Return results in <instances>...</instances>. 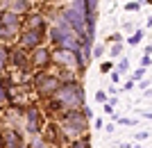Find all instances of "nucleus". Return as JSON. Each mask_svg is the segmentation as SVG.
<instances>
[{"label": "nucleus", "instance_id": "nucleus-1", "mask_svg": "<svg viewBox=\"0 0 152 148\" xmlns=\"http://www.w3.org/2000/svg\"><path fill=\"white\" fill-rule=\"evenodd\" d=\"M55 96L59 100V107H68V112L77 110V107H84V87L77 84L75 80L61 84Z\"/></svg>", "mask_w": 152, "mask_h": 148}, {"label": "nucleus", "instance_id": "nucleus-2", "mask_svg": "<svg viewBox=\"0 0 152 148\" xmlns=\"http://www.w3.org/2000/svg\"><path fill=\"white\" fill-rule=\"evenodd\" d=\"M59 125H61V135L70 137L73 141H77V139H82V137L86 135V116L80 110L66 112L64 119L59 121Z\"/></svg>", "mask_w": 152, "mask_h": 148}, {"label": "nucleus", "instance_id": "nucleus-3", "mask_svg": "<svg viewBox=\"0 0 152 148\" xmlns=\"http://www.w3.org/2000/svg\"><path fill=\"white\" fill-rule=\"evenodd\" d=\"M52 59H55L57 64H61V66H68V68H82V66H80V57H77V52L61 50V48H59V50L52 55Z\"/></svg>", "mask_w": 152, "mask_h": 148}, {"label": "nucleus", "instance_id": "nucleus-4", "mask_svg": "<svg viewBox=\"0 0 152 148\" xmlns=\"http://www.w3.org/2000/svg\"><path fill=\"white\" fill-rule=\"evenodd\" d=\"M41 37H43V27H27V32L23 34V41H20V43L25 46V48H39Z\"/></svg>", "mask_w": 152, "mask_h": 148}, {"label": "nucleus", "instance_id": "nucleus-5", "mask_svg": "<svg viewBox=\"0 0 152 148\" xmlns=\"http://www.w3.org/2000/svg\"><path fill=\"white\" fill-rule=\"evenodd\" d=\"M59 87H61V82H59L57 77L48 75L45 80H43V77H39V91L45 94V96H55V94L59 91Z\"/></svg>", "mask_w": 152, "mask_h": 148}, {"label": "nucleus", "instance_id": "nucleus-6", "mask_svg": "<svg viewBox=\"0 0 152 148\" xmlns=\"http://www.w3.org/2000/svg\"><path fill=\"white\" fill-rule=\"evenodd\" d=\"M27 132L30 135H39V112L34 110V107H30L27 110Z\"/></svg>", "mask_w": 152, "mask_h": 148}, {"label": "nucleus", "instance_id": "nucleus-7", "mask_svg": "<svg viewBox=\"0 0 152 148\" xmlns=\"http://www.w3.org/2000/svg\"><path fill=\"white\" fill-rule=\"evenodd\" d=\"M0 25L9 27V30H16V27H18V16H16V12H5L0 16Z\"/></svg>", "mask_w": 152, "mask_h": 148}, {"label": "nucleus", "instance_id": "nucleus-8", "mask_svg": "<svg viewBox=\"0 0 152 148\" xmlns=\"http://www.w3.org/2000/svg\"><path fill=\"white\" fill-rule=\"evenodd\" d=\"M5 144L9 148H23V141H20V137L16 130H7L5 132Z\"/></svg>", "mask_w": 152, "mask_h": 148}, {"label": "nucleus", "instance_id": "nucleus-9", "mask_svg": "<svg viewBox=\"0 0 152 148\" xmlns=\"http://www.w3.org/2000/svg\"><path fill=\"white\" fill-rule=\"evenodd\" d=\"M50 62V52L45 50V48H39L37 52H34V59H32V64L34 66H45Z\"/></svg>", "mask_w": 152, "mask_h": 148}, {"label": "nucleus", "instance_id": "nucleus-10", "mask_svg": "<svg viewBox=\"0 0 152 148\" xmlns=\"http://www.w3.org/2000/svg\"><path fill=\"white\" fill-rule=\"evenodd\" d=\"M143 37H145V30H134V32L127 37V43L129 46H139L141 41H143Z\"/></svg>", "mask_w": 152, "mask_h": 148}, {"label": "nucleus", "instance_id": "nucleus-11", "mask_svg": "<svg viewBox=\"0 0 152 148\" xmlns=\"http://www.w3.org/2000/svg\"><path fill=\"white\" fill-rule=\"evenodd\" d=\"M111 119H114L116 123H118V125H127V128H132V125H136V121H134V119H127V116H111Z\"/></svg>", "mask_w": 152, "mask_h": 148}, {"label": "nucleus", "instance_id": "nucleus-12", "mask_svg": "<svg viewBox=\"0 0 152 148\" xmlns=\"http://www.w3.org/2000/svg\"><path fill=\"white\" fill-rule=\"evenodd\" d=\"M70 148H91V139H89V135H84L82 139L73 141V146H70Z\"/></svg>", "mask_w": 152, "mask_h": 148}, {"label": "nucleus", "instance_id": "nucleus-13", "mask_svg": "<svg viewBox=\"0 0 152 148\" xmlns=\"http://www.w3.org/2000/svg\"><path fill=\"white\" fill-rule=\"evenodd\" d=\"M95 103H98V105H107L109 103V94H107V91H100V89H98V91H95Z\"/></svg>", "mask_w": 152, "mask_h": 148}, {"label": "nucleus", "instance_id": "nucleus-14", "mask_svg": "<svg viewBox=\"0 0 152 148\" xmlns=\"http://www.w3.org/2000/svg\"><path fill=\"white\" fill-rule=\"evenodd\" d=\"M116 71L121 73V75H123V73H127V71H129V59L121 57V62H118V66H116Z\"/></svg>", "mask_w": 152, "mask_h": 148}, {"label": "nucleus", "instance_id": "nucleus-15", "mask_svg": "<svg viewBox=\"0 0 152 148\" xmlns=\"http://www.w3.org/2000/svg\"><path fill=\"white\" fill-rule=\"evenodd\" d=\"M104 50H107V48H104L102 43H98V46H93V50H91V55H93L95 59H100L102 55H104Z\"/></svg>", "mask_w": 152, "mask_h": 148}, {"label": "nucleus", "instance_id": "nucleus-16", "mask_svg": "<svg viewBox=\"0 0 152 148\" xmlns=\"http://www.w3.org/2000/svg\"><path fill=\"white\" fill-rule=\"evenodd\" d=\"M143 75H145V68H143V66H139V68L134 71V75H132V82H141V80H143Z\"/></svg>", "mask_w": 152, "mask_h": 148}, {"label": "nucleus", "instance_id": "nucleus-17", "mask_svg": "<svg viewBox=\"0 0 152 148\" xmlns=\"http://www.w3.org/2000/svg\"><path fill=\"white\" fill-rule=\"evenodd\" d=\"M121 52H123V43H111V50H109L111 57H121Z\"/></svg>", "mask_w": 152, "mask_h": 148}, {"label": "nucleus", "instance_id": "nucleus-18", "mask_svg": "<svg viewBox=\"0 0 152 148\" xmlns=\"http://www.w3.org/2000/svg\"><path fill=\"white\" fill-rule=\"evenodd\" d=\"M5 64H7V50L2 48V46H0V71L5 68Z\"/></svg>", "mask_w": 152, "mask_h": 148}, {"label": "nucleus", "instance_id": "nucleus-19", "mask_svg": "<svg viewBox=\"0 0 152 148\" xmlns=\"http://www.w3.org/2000/svg\"><path fill=\"white\" fill-rule=\"evenodd\" d=\"M134 137H136V141H145L148 137H150V132H148V130H141V132H136Z\"/></svg>", "mask_w": 152, "mask_h": 148}, {"label": "nucleus", "instance_id": "nucleus-20", "mask_svg": "<svg viewBox=\"0 0 152 148\" xmlns=\"http://www.w3.org/2000/svg\"><path fill=\"white\" fill-rule=\"evenodd\" d=\"M150 64H152V55H143V57H141V66H143V68H148Z\"/></svg>", "mask_w": 152, "mask_h": 148}, {"label": "nucleus", "instance_id": "nucleus-21", "mask_svg": "<svg viewBox=\"0 0 152 148\" xmlns=\"http://www.w3.org/2000/svg\"><path fill=\"white\" fill-rule=\"evenodd\" d=\"M139 7H141V2L136 0V2H127V5H125V9H127V12H134V9H139Z\"/></svg>", "mask_w": 152, "mask_h": 148}, {"label": "nucleus", "instance_id": "nucleus-22", "mask_svg": "<svg viewBox=\"0 0 152 148\" xmlns=\"http://www.w3.org/2000/svg\"><path fill=\"white\" fill-rule=\"evenodd\" d=\"M111 82H114V84H118V82H121V73H118V71H114V73H111Z\"/></svg>", "mask_w": 152, "mask_h": 148}, {"label": "nucleus", "instance_id": "nucleus-23", "mask_svg": "<svg viewBox=\"0 0 152 148\" xmlns=\"http://www.w3.org/2000/svg\"><path fill=\"white\" fill-rule=\"evenodd\" d=\"M82 114L86 116V119H91V116H93V112H91V107H86V105H84V107H82Z\"/></svg>", "mask_w": 152, "mask_h": 148}, {"label": "nucleus", "instance_id": "nucleus-24", "mask_svg": "<svg viewBox=\"0 0 152 148\" xmlns=\"http://www.w3.org/2000/svg\"><path fill=\"white\" fill-rule=\"evenodd\" d=\"M107 94H111V96H118V87H116V84H111V87L107 89Z\"/></svg>", "mask_w": 152, "mask_h": 148}, {"label": "nucleus", "instance_id": "nucleus-25", "mask_svg": "<svg viewBox=\"0 0 152 148\" xmlns=\"http://www.w3.org/2000/svg\"><path fill=\"white\" fill-rule=\"evenodd\" d=\"M95 128H98V130H104V121H102V119H95Z\"/></svg>", "mask_w": 152, "mask_h": 148}, {"label": "nucleus", "instance_id": "nucleus-26", "mask_svg": "<svg viewBox=\"0 0 152 148\" xmlns=\"http://www.w3.org/2000/svg\"><path fill=\"white\" fill-rule=\"evenodd\" d=\"M100 68H102V73H107V71H111V64H109V62H104Z\"/></svg>", "mask_w": 152, "mask_h": 148}, {"label": "nucleus", "instance_id": "nucleus-27", "mask_svg": "<svg viewBox=\"0 0 152 148\" xmlns=\"http://www.w3.org/2000/svg\"><path fill=\"white\" fill-rule=\"evenodd\" d=\"M114 130H116V125H114V123H109V125H104V132H114Z\"/></svg>", "mask_w": 152, "mask_h": 148}, {"label": "nucleus", "instance_id": "nucleus-28", "mask_svg": "<svg viewBox=\"0 0 152 148\" xmlns=\"http://www.w3.org/2000/svg\"><path fill=\"white\" fill-rule=\"evenodd\" d=\"M150 84H152L150 80H141V87H143V89H148V87H150Z\"/></svg>", "mask_w": 152, "mask_h": 148}, {"label": "nucleus", "instance_id": "nucleus-29", "mask_svg": "<svg viewBox=\"0 0 152 148\" xmlns=\"http://www.w3.org/2000/svg\"><path fill=\"white\" fill-rule=\"evenodd\" d=\"M143 119H148V121H152V112H143Z\"/></svg>", "mask_w": 152, "mask_h": 148}, {"label": "nucleus", "instance_id": "nucleus-30", "mask_svg": "<svg viewBox=\"0 0 152 148\" xmlns=\"http://www.w3.org/2000/svg\"><path fill=\"white\" fill-rule=\"evenodd\" d=\"M145 55H152V43H150V46L145 48Z\"/></svg>", "mask_w": 152, "mask_h": 148}, {"label": "nucleus", "instance_id": "nucleus-31", "mask_svg": "<svg viewBox=\"0 0 152 148\" xmlns=\"http://www.w3.org/2000/svg\"><path fill=\"white\" fill-rule=\"evenodd\" d=\"M118 148H132L129 144H118Z\"/></svg>", "mask_w": 152, "mask_h": 148}, {"label": "nucleus", "instance_id": "nucleus-32", "mask_svg": "<svg viewBox=\"0 0 152 148\" xmlns=\"http://www.w3.org/2000/svg\"><path fill=\"white\" fill-rule=\"evenodd\" d=\"M2 94H5V89H2V82H0V100H2Z\"/></svg>", "mask_w": 152, "mask_h": 148}, {"label": "nucleus", "instance_id": "nucleus-33", "mask_svg": "<svg viewBox=\"0 0 152 148\" xmlns=\"http://www.w3.org/2000/svg\"><path fill=\"white\" fill-rule=\"evenodd\" d=\"M132 148H143V146H139V144H134V146H132Z\"/></svg>", "mask_w": 152, "mask_h": 148}, {"label": "nucleus", "instance_id": "nucleus-34", "mask_svg": "<svg viewBox=\"0 0 152 148\" xmlns=\"http://www.w3.org/2000/svg\"><path fill=\"white\" fill-rule=\"evenodd\" d=\"M148 25H152V18H150V21H148Z\"/></svg>", "mask_w": 152, "mask_h": 148}, {"label": "nucleus", "instance_id": "nucleus-35", "mask_svg": "<svg viewBox=\"0 0 152 148\" xmlns=\"http://www.w3.org/2000/svg\"><path fill=\"white\" fill-rule=\"evenodd\" d=\"M150 82H152V80H150Z\"/></svg>", "mask_w": 152, "mask_h": 148}]
</instances>
